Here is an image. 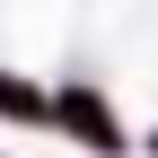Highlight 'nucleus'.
I'll list each match as a JSON object with an SVG mask.
<instances>
[{"instance_id":"obj_1","label":"nucleus","mask_w":158,"mask_h":158,"mask_svg":"<svg viewBox=\"0 0 158 158\" xmlns=\"http://www.w3.org/2000/svg\"><path fill=\"white\" fill-rule=\"evenodd\" d=\"M62 123L79 132V141H97V149H114V114L97 106V97H62Z\"/></svg>"},{"instance_id":"obj_2","label":"nucleus","mask_w":158,"mask_h":158,"mask_svg":"<svg viewBox=\"0 0 158 158\" xmlns=\"http://www.w3.org/2000/svg\"><path fill=\"white\" fill-rule=\"evenodd\" d=\"M0 106H9L18 123H44V106H35V88H18V79H0Z\"/></svg>"}]
</instances>
